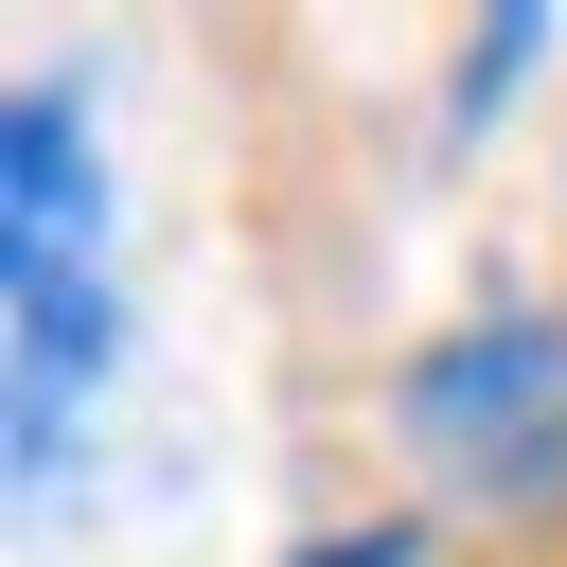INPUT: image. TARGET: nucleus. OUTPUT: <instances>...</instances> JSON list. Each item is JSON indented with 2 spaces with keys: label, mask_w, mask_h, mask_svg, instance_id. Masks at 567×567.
<instances>
[{
  "label": "nucleus",
  "mask_w": 567,
  "mask_h": 567,
  "mask_svg": "<svg viewBox=\"0 0 567 567\" xmlns=\"http://www.w3.org/2000/svg\"><path fill=\"white\" fill-rule=\"evenodd\" d=\"M532 53H549V18H532V0H514V18H478V35H461V124H496V89H514Z\"/></svg>",
  "instance_id": "3"
},
{
  "label": "nucleus",
  "mask_w": 567,
  "mask_h": 567,
  "mask_svg": "<svg viewBox=\"0 0 567 567\" xmlns=\"http://www.w3.org/2000/svg\"><path fill=\"white\" fill-rule=\"evenodd\" d=\"M301 567H408V532H354V549H301Z\"/></svg>",
  "instance_id": "4"
},
{
  "label": "nucleus",
  "mask_w": 567,
  "mask_h": 567,
  "mask_svg": "<svg viewBox=\"0 0 567 567\" xmlns=\"http://www.w3.org/2000/svg\"><path fill=\"white\" fill-rule=\"evenodd\" d=\"M0 301H106V142L89 89H0Z\"/></svg>",
  "instance_id": "2"
},
{
  "label": "nucleus",
  "mask_w": 567,
  "mask_h": 567,
  "mask_svg": "<svg viewBox=\"0 0 567 567\" xmlns=\"http://www.w3.org/2000/svg\"><path fill=\"white\" fill-rule=\"evenodd\" d=\"M390 425H408V461H425L443 496L532 514V496L567 478V319H549V301H478V319H443V337L390 372Z\"/></svg>",
  "instance_id": "1"
}]
</instances>
